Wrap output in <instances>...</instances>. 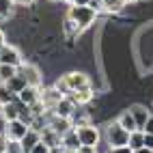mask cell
I'll return each instance as SVG.
<instances>
[{
	"label": "cell",
	"mask_w": 153,
	"mask_h": 153,
	"mask_svg": "<svg viewBox=\"0 0 153 153\" xmlns=\"http://www.w3.org/2000/svg\"><path fill=\"white\" fill-rule=\"evenodd\" d=\"M67 17H69L80 30H84V28H88L91 24L95 22L97 11H95V9H91V7H78V4H71V7H69V11H67Z\"/></svg>",
	"instance_id": "6da1fadb"
},
{
	"label": "cell",
	"mask_w": 153,
	"mask_h": 153,
	"mask_svg": "<svg viewBox=\"0 0 153 153\" xmlns=\"http://www.w3.org/2000/svg\"><path fill=\"white\" fill-rule=\"evenodd\" d=\"M106 142H108L110 149L125 147L127 142H129V131H125V129L114 121V123H110V125L106 127Z\"/></svg>",
	"instance_id": "7a4b0ae2"
},
{
	"label": "cell",
	"mask_w": 153,
	"mask_h": 153,
	"mask_svg": "<svg viewBox=\"0 0 153 153\" xmlns=\"http://www.w3.org/2000/svg\"><path fill=\"white\" fill-rule=\"evenodd\" d=\"M17 76H22V80L26 82V86H35L39 88L43 82V76H41V71H39L35 65H28V63H22L17 67Z\"/></svg>",
	"instance_id": "3957f363"
},
{
	"label": "cell",
	"mask_w": 153,
	"mask_h": 153,
	"mask_svg": "<svg viewBox=\"0 0 153 153\" xmlns=\"http://www.w3.org/2000/svg\"><path fill=\"white\" fill-rule=\"evenodd\" d=\"M76 134H78L80 145H84V147H97V145H99V129H97L95 125L78 127Z\"/></svg>",
	"instance_id": "277c9868"
},
{
	"label": "cell",
	"mask_w": 153,
	"mask_h": 153,
	"mask_svg": "<svg viewBox=\"0 0 153 153\" xmlns=\"http://www.w3.org/2000/svg\"><path fill=\"white\" fill-rule=\"evenodd\" d=\"M24 60H22V54H19V50L13 48V45H4L2 50H0V65H9V67H19Z\"/></svg>",
	"instance_id": "5b68a950"
},
{
	"label": "cell",
	"mask_w": 153,
	"mask_h": 153,
	"mask_svg": "<svg viewBox=\"0 0 153 153\" xmlns=\"http://www.w3.org/2000/svg\"><path fill=\"white\" fill-rule=\"evenodd\" d=\"M28 129L30 127H26L19 119L17 121H7V123H4V138L7 140H22Z\"/></svg>",
	"instance_id": "8992f818"
},
{
	"label": "cell",
	"mask_w": 153,
	"mask_h": 153,
	"mask_svg": "<svg viewBox=\"0 0 153 153\" xmlns=\"http://www.w3.org/2000/svg\"><path fill=\"white\" fill-rule=\"evenodd\" d=\"M63 97H65V95L60 93L58 88H54V86H52V88H43V91H39V101H41L43 108L50 110V112H52V108H54Z\"/></svg>",
	"instance_id": "52a82bcc"
},
{
	"label": "cell",
	"mask_w": 153,
	"mask_h": 153,
	"mask_svg": "<svg viewBox=\"0 0 153 153\" xmlns=\"http://www.w3.org/2000/svg\"><path fill=\"white\" fill-rule=\"evenodd\" d=\"M65 78V82H67V88H69V93L71 91H80V88H88L91 82H88V78L84 74H80V71H74V74H67L63 76Z\"/></svg>",
	"instance_id": "ba28073f"
},
{
	"label": "cell",
	"mask_w": 153,
	"mask_h": 153,
	"mask_svg": "<svg viewBox=\"0 0 153 153\" xmlns=\"http://www.w3.org/2000/svg\"><path fill=\"white\" fill-rule=\"evenodd\" d=\"M76 108H78V106H76L69 97H63V99H60L58 104L52 108V114H54V117H60V119H69L71 114H74Z\"/></svg>",
	"instance_id": "9c48e42d"
},
{
	"label": "cell",
	"mask_w": 153,
	"mask_h": 153,
	"mask_svg": "<svg viewBox=\"0 0 153 153\" xmlns=\"http://www.w3.org/2000/svg\"><path fill=\"white\" fill-rule=\"evenodd\" d=\"M48 127L54 129L58 136H65L69 129H74V127H71V121H69V119H60V117H54V114L48 119Z\"/></svg>",
	"instance_id": "30bf717a"
},
{
	"label": "cell",
	"mask_w": 153,
	"mask_h": 153,
	"mask_svg": "<svg viewBox=\"0 0 153 153\" xmlns=\"http://www.w3.org/2000/svg\"><path fill=\"white\" fill-rule=\"evenodd\" d=\"M39 91L41 88H35V86H26L24 91H19V93L15 95L19 101H22L24 106H33L35 101H39Z\"/></svg>",
	"instance_id": "8fae6325"
},
{
	"label": "cell",
	"mask_w": 153,
	"mask_h": 153,
	"mask_svg": "<svg viewBox=\"0 0 153 153\" xmlns=\"http://www.w3.org/2000/svg\"><path fill=\"white\" fill-rule=\"evenodd\" d=\"M129 114L134 117V121H136V127H138V129L142 131V127H145L147 119H149V110H147L145 106L136 104V106H131V108H129Z\"/></svg>",
	"instance_id": "7c38bea8"
},
{
	"label": "cell",
	"mask_w": 153,
	"mask_h": 153,
	"mask_svg": "<svg viewBox=\"0 0 153 153\" xmlns=\"http://www.w3.org/2000/svg\"><path fill=\"white\" fill-rule=\"evenodd\" d=\"M60 145H63L65 151H78L80 147V140H78V134H76V129H69L65 136H60Z\"/></svg>",
	"instance_id": "4fadbf2b"
},
{
	"label": "cell",
	"mask_w": 153,
	"mask_h": 153,
	"mask_svg": "<svg viewBox=\"0 0 153 153\" xmlns=\"http://www.w3.org/2000/svg\"><path fill=\"white\" fill-rule=\"evenodd\" d=\"M71 101H74L76 106H80V104H88L91 99H93V88H80V91H71V93L67 95Z\"/></svg>",
	"instance_id": "5bb4252c"
},
{
	"label": "cell",
	"mask_w": 153,
	"mask_h": 153,
	"mask_svg": "<svg viewBox=\"0 0 153 153\" xmlns=\"http://www.w3.org/2000/svg\"><path fill=\"white\" fill-rule=\"evenodd\" d=\"M41 142H43L45 147H50V149L63 147V145H60V136L56 134L54 129H50V127H45V129L41 131Z\"/></svg>",
	"instance_id": "9a60e30c"
},
{
	"label": "cell",
	"mask_w": 153,
	"mask_h": 153,
	"mask_svg": "<svg viewBox=\"0 0 153 153\" xmlns=\"http://www.w3.org/2000/svg\"><path fill=\"white\" fill-rule=\"evenodd\" d=\"M39 140H41V134H39V131H35V129H28V131H26V136L19 140V142H22L24 153H30V151H33V147L37 145Z\"/></svg>",
	"instance_id": "2e32d148"
},
{
	"label": "cell",
	"mask_w": 153,
	"mask_h": 153,
	"mask_svg": "<svg viewBox=\"0 0 153 153\" xmlns=\"http://www.w3.org/2000/svg\"><path fill=\"white\" fill-rule=\"evenodd\" d=\"M117 123H119L121 127H123L125 131H129V134H131V131H136V129H138V127H136V121H134V117L129 114V110H125L123 114L119 117V121H117Z\"/></svg>",
	"instance_id": "e0dca14e"
},
{
	"label": "cell",
	"mask_w": 153,
	"mask_h": 153,
	"mask_svg": "<svg viewBox=\"0 0 153 153\" xmlns=\"http://www.w3.org/2000/svg\"><path fill=\"white\" fill-rule=\"evenodd\" d=\"M127 147H129L131 151H136V149H140V147H145V131H140V129L131 131V134H129Z\"/></svg>",
	"instance_id": "ac0fdd59"
},
{
	"label": "cell",
	"mask_w": 153,
	"mask_h": 153,
	"mask_svg": "<svg viewBox=\"0 0 153 153\" xmlns=\"http://www.w3.org/2000/svg\"><path fill=\"white\" fill-rule=\"evenodd\" d=\"M0 108H2L0 112H2L4 123H7V121H17L19 119V110L15 108V104H4V106H0Z\"/></svg>",
	"instance_id": "d6986e66"
},
{
	"label": "cell",
	"mask_w": 153,
	"mask_h": 153,
	"mask_svg": "<svg viewBox=\"0 0 153 153\" xmlns=\"http://www.w3.org/2000/svg\"><path fill=\"white\" fill-rule=\"evenodd\" d=\"M4 84H7V88L11 91L13 95H17L19 91H24V88H26V82L22 80V76H13V78L9 80V82H4Z\"/></svg>",
	"instance_id": "ffe728a7"
},
{
	"label": "cell",
	"mask_w": 153,
	"mask_h": 153,
	"mask_svg": "<svg viewBox=\"0 0 153 153\" xmlns=\"http://www.w3.org/2000/svg\"><path fill=\"white\" fill-rule=\"evenodd\" d=\"M13 0H0V22H4L13 15Z\"/></svg>",
	"instance_id": "44dd1931"
},
{
	"label": "cell",
	"mask_w": 153,
	"mask_h": 153,
	"mask_svg": "<svg viewBox=\"0 0 153 153\" xmlns=\"http://www.w3.org/2000/svg\"><path fill=\"white\" fill-rule=\"evenodd\" d=\"M101 4H104V9L106 11H110V13H117V11H121L127 2L125 0H101Z\"/></svg>",
	"instance_id": "7402d4cb"
},
{
	"label": "cell",
	"mask_w": 153,
	"mask_h": 153,
	"mask_svg": "<svg viewBox=\"0 0 153 153\" xmlns=\"http://www.w3.org/2000/svg\"><path fill=\"white\" fill-rule=\"evenodd\" d=\"M13 76H17V69L15 67H9V65H0V82H9Z\"/></svg>",
	"instance_id": "603a6c76"
},
{
	"label": "cell",
	"mask_w": 153,
	"mask_h": 153,
	"mask_svg": "<svg viewBox=\"0 0 153 153\" xmlns=\"http://www.w3.org/2000/svg\"><path fill=\"white\" fill-rule=\"evenodd\" d=\"M63 30H65V35H67V37H78L80 33H82V30H80L74 22H71L69 17H65V22H63Z\"/></svg>",
	"instance_id": "cb8c5ba5"
},
{
	"label": "cell",
	"mask_w": 153,
	"mask_h": 153,
	"mask_svg": "<svg viewBox=\"0 0 153 153\" xmlns=\"http://www.w3.org/2000/svg\"><path fill=\"white\" fill-rule=\"evenodd\" d=\"M13 93H11V91H9L7 88V84H2V82H0V106H4V104H11V101H13Z\"/></svg>",
	"instance_id": "d4e9b609"
},
{
	"label": "cell",
	"mask_w": 153,
	"mask_h": 153,
	"mask_svg": "<svg viewBox=\"0 0 153 153\" xmlns=\"http://www.w3.org/2000/svg\"><path fill=\"white\" fill-rule=\"evenodd\" d=\"M7 153H24L19 140H7Z\"/></svg>",
	"instance_id": "484cf974"
},
{
	"label": "cell",
	"mask_w": 153,
	"mask_h": 153,
	"mask_svg": "<svg viewBox=\"0 0 153 153\" xmlns=\"http://www.w3.org/2000/svg\"><path fill=\"white\" fill-rule=\"evenodd\" d=\"M30 153H50V147H45V145H43V142H41V140H39V142H37V145L33 147V151H30Z\"/></svg>",
	"instance_id": "4316f807"
},
{
	"label": "cell",
	"mask_w": 153,
	"mask_h": 153,
	"mask_svg": "<svg viewBox=\"0 0 153 153\" xmlns=\"http://www.w3.org/2000/svg\"><path fill=\"white\" fill-rule=\"evenodd\" d=\"M142 131H145V134H153V114H149V119H147L145 127H142Z\"/></svg>",
	"instance_id": "83f0119b"
},
{
	"label": "cell",
	"mask_w": 153,
	"mask_h": 153,
	"mask_svg": "<svg viewBox=\"0 0 153 153\" xmlns=\"http://www.w3.org/2000/svg\"><path fill=\"white\" fill-rule=\"evenodd\" d=\"M88 7L95 9V11H99V9H104V4H101V0H88Z\"/></svg>",
	"instance_id": "f1b7e54d"
},
{
	"label": "cell",
	"mask_w": 153,
	"mask_h": 153,
	"mask_svg": "<svg viewBox=\"0 0 153 153\" xmlns=\"http://www.w3.org/2000/svg\"><path fill=\"white\" fill-rule=\"evenodd\" d=\"M110 153H134V151H131L127 145L125 147H117V149H110Z\"/></svg>",
	"instance_id": "f546056e"
},
{
	"label": "cell",
	"mask_w": 153,
	"mask_h": 153,
	"mask_svg": "<svg viewBox=\"0 0 153 153\" xmlns=\"http://www.w3.org/2000/svg\"><path fill=\"white\" fill-rule=\"evenodd\" d=\"M78 153H97V147H84L82 145V147L78 149Z\"/></svg>",
	"instance_id": "4dcf8cb0"
},
{
	"label": "cell",
	"mask_w": 153,
	"mask_h": 153,
	"mask_svg": "<svg viewBox=\"0 0 153 153\" xmlns=\"http://www.w3.org/2000/svg\"><path fill=\"white\" fill-rule=\"evenodd\" d=\"M145 147L153 149V134H145Z\"/></svg>",
	"instance_id": "1f68e13d"
},
{
	"label": "cell",
	"mask_w": 153,
	"mask_h": 153,
	"mask_svg": "<svg viewBox=\"0 0 153 153\" xmlns=\"http://www.w3.org/2000/svg\"><path fill=\"white\" fill-rule=\"evenodd\" d=\"M0 153H7V138H4V134H0Z\"/></svg>",
	"instance_id": "d6a6232c"
},
{
	"label": "cell",
	"mask_w": 153,
	"mask_h": 153,
	"mask_svg": "<svg viewBox=\"0 0 153 153\" xmlns=\"http://www.w3.org/2000/svg\"><path fill=\"white\" fill-rule=\"evenodd\" d=\"M4 45H7V35H4V30H0V50Z\"/></svg>",
	"instance_id": "836d02e7"
},
{
	"label": "cell",
	"mask_w": 153,
	"mask_h": 153,
	"mask_svg": "<svg viewBox=\"0 0 153 153\" xmlns=\"http://www.w3.org/2000/svg\"><path fill=\"white\" fill-rule=\"evenodd\" d=\"M15 4H24V7H28V4H33L35 0H13Z\"/></svg>",
	"instance_id": "e575fe53"
},
{
	"label": "cell",
	"mask_w": 153,
	"mask_h": 153,
	"mask_svg": "<svg viewBox=\"0 0 153 153\" xmlns=\"http://www.w3.org/2000/svg\"><path fill=\"white\" fill-rule=\"evenodd\" d=\"M74 4H78V7H88V0H76Z\"/></svg>",
	"instance_id": "d590c367"
},
{
	"label": "cell",
	"mask_w": 153,
	"mask_h": 153,
	"mask_svg": "<svg viewBox=\"0 0 153 153\" xmlns=\"http://www.w3.org/2000/svg\"><path fill=\"white\" fill-rule=\"evenodd\" d=\"M134 153H151V149H147V147H140V149H136Z\"/></svg>",
	"instance_id": "8d00e7d4"
},
{
	"label": "cell",
	"mask_w": 153,
	"mask_h": 153,
	"mask_svg": "<svg viewBox=\"0 0 153 153\" xmlns=\"http://www.w3.org/2000/svg\"><path fill=\"white\" fill-rule=\"evenodd\" d=\"M50 153H65L63 147H56V149H50Z\"/></svg>",
	"instance_id": "74e56055"
},
{
	"label": "cell",
	"mask_w": 153,
	"mask_h": 153,
	"mask_svg": "<svg viewBox=\"0 0 153 153\" xmlns=\"http://www.w3.org/2000/svg\"><path fill=\"white\" fill-rule=\"evenodd\" d=\"M63 2H67V4H74V2H76V0H63Z\"/></svg>",
	"instance_id": "f35d334b"
},
{
	"label": "cell",
	"mask_w": 153,
	"mask_h": 153,
	"mask_svg": "<svg viewBox=\"0 0 153 153\" xmlns=\"http://www.w3.org/2000/svg\"><path fill=\"white\" fill-rule=\"evenodd\" d=\"M125 2H138V0H125Z\"/></svg>",
	"instance_id": "ab89813d"
},
{
	"label": "cell",
	"mask_w": 153,
	"mask_h": 153,
	"mask_svg": "<svg viewBox=\"0 0 153 153\" xmlns=\"http://www.w3.org/2000/svg\"><path fill=\"white\" fill-rule=\"evenodd\" d=\"M65 153H78V151H65Z\"/></svg>",
	"instance_id": "60d3db41"
},
{
	"label": "cell",
	"mask_w": 153,
	"mask_h": 153,
	"mask_svg": "<svg viewBox=\"0 0 153 153\" xmlns=\"http://www.w3.org/2000/svg\"><path fill=\"white\" fill-rule=\"evenodd\" d=\"M151 153H153V149H151Z\"/></svg>",
	"instance_id": "b9f144b4"
}]
</instances>
